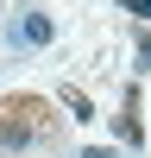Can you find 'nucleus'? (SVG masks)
Here are the masks:
<instances>
[{"label": "nucleus", "instance_id": "1", "mask_svg": "<svg viewBox=\"0 0 151 158\" xmlns=\"http://www.w3.org/2000/svg\"><path fill=\"white\" fill-rule=\"evenodd\" d=\"M32 114H38V101H25V95L0 108V146H6V152H19L25 139H32Z\"/></svg>", "mask_w": 151, "mask_h": 158}, {"label": "nucleus", "instance_id": "2", "mask_svg": "<svg viewBox=\"0 0 151 158\" xmlns=\"http://www.w3.org/2000/svg\"><path fill=\"white\" fill-rule=\"evenodd\" d=\"M6 38H13V51H44L50 38H57V25H50L44 13H19V19L6 25Z\"/></svg>", "mask_w": 151, "mask_h": 158}, {"label": "nucleus", "instance_id": "3", "mask_svg": "<svg viewBox=\"0 0 151 158\" xmlns=\"http://www.w3.org/2000/svg\"><path fill=\"white\" fill-rule=\"evenodd\" d=\"M113 133H120V139H126V146H138V139H145V127H138V120H132V95H126V108H120V114H113Z\"/></svg>", "mask_w": 151, "mask_h": 158}, {"label": "nucleus", "instance_id": "4", "mask_svg": "<svg viewBox=\"0 0 151 158\" xmlns=\"http://www.w3.org/2000/svg\"><path fill=\"white\" fill-rule=\"evenodd\" d=\"M63 108H69V114H76V120H95V101H88V95H82V89H76V82H69V89H63Z\"/></svg>", "mask_w": 151, "mask_h": 158}, {"label": "nucleus", "instance_id": "5", "mask_svg": "<svg viewBox=\"0 0 151 158\" xmlns=\"http://www.w3.org/2000/svg\"><path fill=\"white\" fill-rule=\"evenodd\" d=\"M126 13L132 19H151V0H126Z\"/></svg>", "mask_w": 151, "mask_h": 158}]
</instances>
